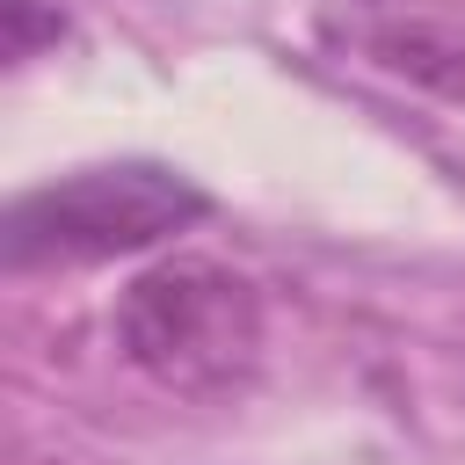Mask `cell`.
Listing matches in <instances>:
<instances>
[{
	"instance_id": "5b68a950",
	"label": "cell",
	"mask_w": 465,
	"mask_h": 465,
	"mask_svg": "<svg viewBox=\"0 0 465 465\" xmlns=\"http://www.w3.org/2000/svg\"><path fill=\"white\" fill-rule=\"evenodd\" d=\"M371 7H465V0H371Z\"/></svg>"
},
{
	"instance_id": "6da1fadb",
	"label": "cell",
	"mask_w": 465,
	"mask_h": 465,
	"mask_svg": "<svg viewBox=\"0 0 465 465\" xmlns=\"http://www.w3.org/2000/svg\"><path fill=\"white\" fill-rule=\"evenodd\" d=\"M109 327L124 363L182 400H225L262 363V291L203 254H167L138 269Z\"/></svg>"
},
{
	"instance_id": "277c9868",
	"label": "cell",
	"mask_w": 465,
	"mask_h": 465,
	"mask_svg": "<svg viewBox=\"0 0 465 465\" xmlns=\"http://www.w3.org/2000/svg\"><path fill=\"white\" fill-rule=\"evenodd\" d=\"M58 15H36V0H7V58H29L44 36H58Z\"/></svg>"
},
{
	"instance_id": "7a4b0ae2",
	"label": "cell",
	"mask_w": 465,
	"mask_h": 465,
	"mask_svg": "<svg viewBox=\"0 0 465 465\" xmlns=\"http://www.w3.org/2000/svg\"><path fill=\"white\" fill-rule=\"evenodd\" d=\"M211 211V196L160 167V160H124V167H80L58 174L7 211V269H58V262H109L160 247L189 232Z\"/></svg>"
},
{
	"instance_id": "3957f363",
	"label": "cell",
	"mask_w": 465,
	"mask_h": 465,
	"mask_svg": "<svg viewBox=\"0 0 465 465\" xmlns=\"http://www.w3.org/2000/svg\"><path fill=\"white\" fill-rule=\"evenodd\" d=\"M363 58L378 73L465 109V22L458 15H385L363 29Z\"/></svg>"
}]
</instances>
